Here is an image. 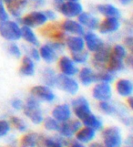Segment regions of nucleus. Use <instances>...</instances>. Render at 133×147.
I'll list each match as a JSON object with an SVG mask.
<instances>
[{
    "label": "nucleus",
    "instance_id": "c9c22d12",
    "mask_svg": "<svg viewBox=\"0 0 133 147\" xmlns=\"http://www.w3.org/2000/svg\"><path fill=\"white\" fill-rule=\"evenodd\" d=\"M115 77V74L111 73L108 70H104V71H101L97 73V82H105V83H110L113 82Z\"/></svg>",
    "mask_w": 133,
    "mask_h": 147
},
{
    "label": "nucleus",
    "instance_id": "49530a36",
    "mask_svg": "<svg viewBox=\"0 0 133 147\" xmlns=\"http://www.w3.org/2000/svg\"><path fill=\"white\" fill-rule=\"evenodd\" d=\"M68 147H86L84 144L80 143V142L77 140H70V143Z\"/></svg>",
    "mask_w": 133,
    "mask_h": 147
},
{
    "label": "nucleus",
    "instance_id": "0eeeda50",
    "mask_svg": "<svg viewBox=\"0 0 133 147\" xmlns=\"http://www.w3.org/2000/svg\"><path fill=\"white\" fill-rule=\"evenodd\" d=\"M56 86H58L60 90H62L71 95L77 94L79 89V83L75 79L70 77V76H66L63 74L58 75L57 85Z\"/></svg>",
    "mask_w": 133,
    "mask_h": 147
},
{
    "label": "nucleus",
    "instance_id": "58836bf2",
    "mask_svg": "<svg viewBox=\"0 0 133 147\" xmlns=\"http://www.w3.org/2000/svg\"><path fill=\"white\" fill-rule=\"evenodd\" d=\"M111 55L118 59L124 60L127 56V50L124 46L118 44V45H115V46L111 49Z\"/></svg>",
    "mask_w": 133,
    "mask_h": 147
},
{
    "label": "nucleus",
    "instance_id": "3c124183",
    "mask_svg": "<svg viewBox=\"0 0 133 147\" xmlns=\"http://www.w3.org/2000/svg\"><path fill=\"white\" fill-rule=\"evenodd\" d=\"M128 98H129V99H128V104L130 105V108L132 109V108H133V103H132L133 99H132L131 96H130V97H128Z\"/></svg>",
    "mask_w": 133,
    "mask_h": 147
},
{
    "label": "nucleus",
    "instance_id": "2eb2a0df",
    "mask_svg": "<svg viewBox=\"0 0 133 147\" xmlns=\"http://www.w3.org/2000/svg\"><path fill=\"white\" fill-rule=\"evenodd\" d=\"M58 67L61 73L66 76L72 77L79 72V69L76 66L75 62L70 58L66 57V56L60 58L58 61Z\"/></svg>",
    "mask_w": 133,
    "mask_h": 147
},
{
    "label": "nucleus",
    "instance_id": "20e7f679",
    "mask_svg": "<svg viewBox=\"0 0 133 147\" xmlns=\"http://www.w3.org/2000/svg\"><path fill=\"white\" fill-rule=\"evenodd\" d=\"M102 139L106 147H121L122 136L120 129L115 126L104 129L102 131Z\"/></svg>",
    "mask_w": 133,
    "mask_h": 147
},
{
    "label": "nucleus",
    "instance_id": "bb28decb",
    "mask_svg": "<svg viewBox=\"0 0 133 147\" xmlns=\"http://www.w3.org/2000/svg\"><path fill=\"white\" fill-rule=\"evenodd\" d=\"M80 121H81V123L84 124V126H87V127L93 129L96 131L100 130L102 128V126H103L102 121L92 113H89L88 116H86V117L81 120Z\"/></svg>",
    "mask_w": 133,
    "mask_h": 147
},
{
    "label": "nucleus",
    "instance_id": "f257e3e1",
    "mask_svg": "<svg viewBox=\"0 0 133 147\" xmlns=\"http://www.w3.org/2000/svg\"><path fill=\"white\" fill-rule=\"evenodd\" d=\"M23 111L25 115L28 117L34 124H40L44 120L39 100L35 98L34 96H30L29 98H28L23 106Z\"/></svg>",
    "mask_w": 133,
    "mask_h": 147
},
{
    "label": "nucleus",
    "instance_id": "4468645a",
    "mask_svg": "<svg viewBox=\"0 0 133 147\" xmlns=\"http://www.w3.org/2000/svg\"><path fill=\"white\" fill-rule=\"evenodd\" d=\"M8 12L14 18H19L28 6V0H3Z\"/></svg>",
    "mask_w": 133,
    "mask_h": 147
},
{
    "label": "nucleus",
    "instance_id": "412c9836",
    "mask_svg": "<svg viewBox=\"0 0 133 147\" xmlns=\"http://www.w3.org/2000/svg\"><path fill=\"white\" fill-rule=\"evenodd\" d=\"M39 55L40 58L43 59L46 62L52 63L56 61V59L58 58V51L49 43L41 46V48L39 49Z\"/></svg>",
    "mask_w": 133,
    "mask_h": 147
},
{
    "label": "nucleus",
    "instance_id": "c85d7f7f",
    "mask_svg": "<svg viewBox=\"0 0 133 147\" xmlns=\"http://www.w3.org/2000/svg\"><path fill=\"white\" fill-rule=\"evenodd\" d=\"M42 80L46 86L48 87H55L57 85L58 75L56 74L54 69L51 68H46L42 71Z\"/></svg>",
    "mask_w": 133,
    "mask_h": 147
},
{
    "label": "nucleus",
    "instance_id": "2f4dec72",
    "mask_svg": "<svg viewBox=\"0 0 133 147\" xmlns=\"http://www.w3.org/2000/svg\"><path fill=\"white\" fill-rule=\"evenodd\" d=\"M39 134L36 133H28L21 139V147H37Z\"/></svg>",
    "mask_w": 133,
    "mask_h": 147
},
{
    "label": "nucleus",
    "instance_id": "f8f14e48",
    "mask_svg": "<svg viewBox=\"0 0 133 147\" xmlns=\"http://www.w3.org/2000/svg\"><path fill=\"white\" fill-rule=\"evenodd\" d=\"M112 90L109 83L99 82L95 85V87L92 90V96L93 98L99 101L109 100L111 98Z\"/></svg>",
    "mask_w": 133,
    "mask_h": 147
},
{
    "label": "nucleus",
    "instance_id": "c03bdc74",
    "mask_svg": "<svg viewBox=\"0 0 133 147\" xmlns=\"http://www.w3.org/2000/svg\"><path fill=\"white\" fill-rule=\"evenodd\" d=\"M30 58H32V59H34V60H39L40 59L39 50L36 48H33L30 49Z\"/></svg>",
    "mask_w": 133,
    "mask_h": 147
},
{
    "label": "nucleus",
    "instance_id": "423d86ee",
    "mask_svg": "<svg viewBox=\"0 0 133 147\" xmlns=\"http://www.w3.org/2000/svg\"><path fill=\"white\" fill-rule=\"evenodd\" d=\"M71 105H72V110L76 117H78V120L79 121L84 119L86 116L91 113L89 102L83 96H79V97L73 100Z\"/></svg>",
    "mask_w": 133,
    "mask_h": 147
},
{
    "label": "nucleus",
    "instance_id": "ddd939ff",
    "mask_svg": "<svg viewBox=\"0 0 133 147\" xmlns=\"http://www.w3.org/2000/svg\"><path fill=\"white\" fill-rule=\"evenodd\" d=\"M31 94L38 100L51 102L55 100V94L49 87L46 85L35 86L31 89Z\"/></svg>",
    "mask_w": 133,
    "mask_h": 147
},
{
    "label": "nucleus",
    "instance_id": "393cba45",
    "mask_svg": "<svg viewBox=\"0 0 133 147\" xmlns=\"http://www.w3.org/2000/svg\"><path fill=\"white\" fill-rule=\"evenodd\" d=\"M66 46L72 53L82 51L85 49V42L81 36H70L66 40Z\"/></svg>",
    "mask_w": 133,
    "mask_h": 147
},
{
    "label": "nucleus",
    "instance_id": "a211bd4d",
    "mask_svg": "<svg viewBox=\"0 0 133 147\" xmlns=\"http://www.w3.org/2000/svg\"><path fill=\"white\" fill-rule=\"evenodd\" d=\"M52 117L58 123H64L71 117V110L68 104H58L52 111Z\"/></svg>",
    "mask_w": 133,
    "mask_h": 147
},
{
    "label": "nucleus",
    "instance_id": "f03ea898",
    "mask_svg": "<svg viewBox=\"0 0 133 147\" xmlns=\"http://www.w3.org/2000/svg\"><path fill=\"white\" fill-rule=\"evenodd\" d=\"M55 7L59 12L69 18L78 17L80 13L83 12V7L78 1H61L55 0Z\"/></svg>",
    "mask_w": 133,
    "mask_h": 147
},
{
    "label": "nucleus",
    "instance_id": "7c9ffc66",
    "mask_svg": "<svg viewBox=\"0 0 133 147\" xmlns=\"http://www.w3.org/2000/svg\"><path fill=\"white\" fill-rule=\"evenodd\" d=\"M21 38H23L30 45H32V46L37 47L39 45V41L37 36H36V34L31 29V28L29 27L23 26L21 28Z\"/></svg>",
    "mask_w": 133,
    "mask_h": 147
},
{
    "label": "nucleus",
    "instance_id": "603ef678",
    "mask_svg": "<svg viewBox=\"0 0 133 147\" xmlns=\"http://www.w3.org/2000/svg\"><path fill=\"white\" fill-rule=\"evenodd\" d=\"M120 3H121L122 5H129L130 3H131L132 0H119Z\"/></svg>",
    "mask_w": 133,
    "mask_h": 147
},
{
    "label": "nucleus",
    "instance_id": "aec40b11",
    "mask_svg": "<svg viewBox=\"0 0 133 147\" xmlns=\"http://www.w3.org/2000/svg\"><path fill=\"white\" fill-rule=\"evenodd\" d=\"M79 23L82 25L83 27H86L87 28H89L90 30L97 29L99 27V20L96 17H94L93 15H91L89 13L87 12H82L80 13L79 16Z\"/></svg>",
    "mask_w": 133,
    "mask_h": 147
},
{
    "label": "nucleus",
    "instance_id": "7ed1b4c3",
    "mask_svg": "<svg viewBox=\"0 0 133 147\" xmlns=\"http://www.w3.org/2000/svg\"><path fill=\"white\" fill-rule=\"evenodd\" d=\"M0 35L9 41H16L21 38V28L15 21H4L0 23Z\"/></svg>",
    "mask_w": 133,
    "mask_h": 147
},
{
    "label": "nucleus",
    "instance_id": "9b49d317",
    "mask_svg": "<svg viewBox=\"0 0 133 147\" xmlns=\"http://www.w3.org/2000/svg\"><path fill=\"white\" fill-rule=\"evenodd\" d=\"M41 34L45 37L50 38L54 40H58V41H61L62 39L65 38V32L61 28V25L51 23L48 24L47 26L44 27L41 29Z\"/></svg>",
    "mask_w": 133,
    "mask_h": 147
},
{
    "label": "nucleus",
    "instance_id": "4be33fe9",
    "mask_svg": "<svg viewBox=\"0 0 133 147\" xmlns=\"http://www.w3.org/2000/svg\"><path fill=\"white\" fill-rule=\"evenodd\" d=\"M116 90L121 97H130L133 92V84L131 80L121 79L116 83Z\"/></svg>",
    "mask_w": 133,
    "mask_h": 147
},
{
    "label": "nucleus",
    "instance_id": "4c0bfd02",
    "mask_svg": "<svg viewBox=\"0 0 133 147\" xmlns=\"http://www.w3.org/2000/svg\"><path fill=\"white\" fill-rule=\"evenodd\" d=\"M42 123H44V127L47 129L48 131H57L59 128L60 123L54 119L53 117H47L46 119L43 120Z\"/></svg>",
    "mask_w": 133,
    "mask_h": 147
},
{
    "label": "nucleus",
    "instance_id": "de8ad7c7",
    "mask_svg": "<svg viewBox=\"0 0 133 147\" xmlns=\"http://www.w3.org/2000/svg\"><path fill=\"white\" fill-rule=\"evenodd\" d=\"M124 43H125V45H126V47L130 48V49H131V48H132V44H133V39H132V37H131V36H130V37L126 38L124 39Z\"/></svg>",
    "mask_w": 133,
    "mask_h": 147
},
{
    "label": "nucleus",
    "instance_id": "e433bc0d",
    "mask_svg": "<svg viewBox=\"0 0 133 147\" xmlns=\"http://www.w3.org/2000/svg\"><path fill=\"white\" fill-rule=\"evenodd\" d=\"M74 62L79 63V64H84L88 61L89 59V52L86 51V50H82V51H79V52H75L72 53V59Z\"/></svg>",
    "mask_w": 133,
    "mask_h": 147
},
{
    "label": "nucleus",
    "instance_id": "a878e982",
    "mask_svg": "<svg viewBox=\"0 0 133 147\" xmlns=\"http://www.w3.org/2000/svg\"><path fill=\"white\" fill-rule=\"evenodd\" d=\"M98 11L107 18H116L120 17V11L115 6L111 4H101L97 7Z\"/></svg>",
    "mask_w": 133,
    "mask_h": 147
},
{
    "label": "nucleus",
    "instance_id": "6ab92c4d",
    "mask_svg": "<svg viewBox=\"0 0 133 147\" xmlns=\"http://www.w3.org/2000/svg\"><path fill=\"white\" fill-rule=\"evenodd\" d=\"M61 28L64 30V32H68L73 34L75 36H82L85 33L84 27L78 21H75L72 19H66L61 24Z\"/></svg>",
    "mask_w": 133,
    "mask_h": 147
},
{
    "label": "nucleus",
    "instance_id": "473e14b6",
    "mask_svg": "<svg viewBox=\"0 0 133 147\" xmlns=\"http://www.w3.org/2000/svg\"><path fill=\"white\" fill-rule=\"evenodd\" d=\"M99 108L102 113L105 114H108V115L116 114V111H117V106L109 102V100L99 101Z\"/></svg>",
    "mask_w": 133,
    "mask_h": 147
},
{
    "label": "nucleus",
    "instance_id": "9d476101",
    "mask_svg": "<svg viewBox=\"0 0 133 147\" xmlns=\"http://www.w3.org/2000/svg\"><path fill=\"white\" fill-rule=\"evenodd\" d=\"M70 138L64 137H45L44 135H39L37 147H65L69 146Z\"/></svg>",
    "mask_w": 133,
    "mask_h": 147
},
{
    "label": "nucleus",
    "instance_id": "f3484780",
    "mask_svg": "<svg viewBox=\"0 0 133 147\" xmlns=\"http://www.w3.org/2000/svg\"><path fill=\"white\" fill-rule=\"evenodd\" d=\"M120 23L119 18H107L100 24H99V30L101 34H110L119 30Z\"/></svg>",
    "mask_w": 133,
    "mask_h": 147
},
{
    "label": "nucleus",
    "instance_id": "a18cd8bd",
    "mask_svg": "<svg viewBox=\"0 0 133 147\" xmlns=\"http://www.w3.org/2000/svg\"><path fill=\"white\" fill-rule=\"evenodd\" d=\"M44 13L46 15V17H47L48 20H54V19H56V18H57V16H56V14L53 10H46Z\"/></svg>",
    "mask_w": 133,
    "mask_h": 147
},
{
    "label": "nucleus",
    "instance_id": "72a5a7b5",
    "mask_svg": "<svg viewBox=\"0 0 133 147\" xmlns=\"http://www.w3.org/2000/svg\"><path fill=\"white\" fill-rule=\"evenodd\" d=\"M9 123L10 125H13V127L15 129H17L18 131H20V133H24V131H27L28 128L27 123L21 118L17 117V116H11Z\"/></svg>",
    "mask_w": 133,
    "mask_h": 147
},
{
    "label": "nucleus",
    "instance_id": "09e8293b",
    "mask_svg": "<svg viewBox=\"0 0 133 147\" xmlns=\"http://www.w3.org/2000/svg\"><path fill=\"white\" fill-rule=\"evenodd\" d=\"M31 1L35 4V6H37V7L43 6L45 3V0H31Z\"/></svg>",
    "mask_w": 133,
    "mask_h": 147
},
{
    "label": "nucleus",
    "instance_id": "cd10ccee",
    "mask_svg": "<svg viewBox=\"0 0 133 147\" xmlns=\"http://www.w3.org/2000/svg\"><path fill=\"white\" fill-rule=\"evenodd\" d=\"M124 68H125V64H124L123 59H118L114 57V56L110 55V58L108 62V65H107L106 70L115 74L117 72H120L121 70H123Z\"/></svg>",
    "mask_w": 133,
    "mask_h": 147
},
{
    "label": "nucleus",
    "instance_id": "37998d69",
    "mask_svg": "<svg viewBox=\"0 0 133 147\" xmlns=\"http://www.w3.org/2000/svg\"><path fill=\"white\" fill-rule=\"evenodd\" d=\"M11 106H12L13 109L17 110V111H20V110L23 109L24 103L20 99H14L11 101Z\"/></svg>",
    "mask_w": 133,
    "mask_h": 147
},
{
    "label": "nucleus",
    "instance_id": "dca6fc26",
    "mask_svg": "<svg viewBox=\"0 0 133 147\" xmlns=\"http://www.w3.org/2000/svg\"><path fill=\"white\" fill-rule=\"evenodd\" d=\"M84 42L85 46L87 47L89 51L95 52L98 49H99L104 45L103 40H102L98 35H96L93 32H87L84 33Z\"/></svg>",
    "mask_w": 133,
    "mask_h": 147
},
{
    "label": "nucleus",
    "instance_id": "ea45409f",
    "mask_svg": "<svg viewBox=\"0 0 133 147\" xmlns=\"http://www.w3.org/2000/svg\"><path fill=\"white\" fill-rule=\"evenodd\" d=\"M10 131V123L8 121L0 120V138L8 134Z\"/></svg>",
    "mask_w": 133,
    "mask_h": 147
},
{
    "label": "nucleus",
    "instance_id": "1a4fd4ad",
    "mask_svg": "<svg viewBox=\"0 0 133 147\" xmlns=\"http://www.w3.org/2000/svg\"><path fill=\"white\" fill-rule=\"evenodd\" d=\"M21 21L24 26H27L32 28L39 27L46 24V22L48 21V19L44 12L33 11L31 13L28 14L27 16H25L21 19Z\"/></svg>",
    "mask_w": 133,
    "mask_h": 147
},
{
    "label": "nucleus",
    "instance_id": "f704fd0d",
    "mask_svg": "<svg viewBox=\"0 0 133 147\" xmlns=\"http://www.w3.org/2000/svg\"><path fill=\"white\" fill-rule=\"evenodd\" d=\"M116 114L119 116V118L122 123H124L125 125H130L131 124V117L129 115V113H127L126 109L123 106H120V107H118L117 106V111Z\"/></svg>",
    "mask_w": 133,
    "mask_h": 147
},
{
    "label": "nucleus",
    "instance_id": "864d4df0",
    "mask_svg": "<svg viewBox=\"0 0 133 147\" xmlns=\"http://www.w3.org/2000/svg\"><path fill=\"white\" fill-rule=\"evenodd\" d=\"M61 1H79V0H61Z\"/></svg>",
    "mask_w": 133,
    "mask_h": 147
},
{
    "label": "nucleus",
    "instance_id": "6e6552de",
    "mask_svg": "<svg viewBox=\"0 0 133 147\" xmlns=\"http://www.w3.org/2000/svg\"><path fill=\"white\" fill-rule=\"evenodd\" d=\"M81 121L79 120H68L64 123H60L58 131L64 138H71L81 128Z\"/></svg>",
    "mask_w": 133,
    "mask_h": 147
},
{
    "label": "nucleus",
    "instance_id": "79ce46f5",
    "mask_svg": "<svg viewBox=\"0 0 133 147\" xmlns=\"http://www.w3.org/2000/svg\"><path fill=\"white\" fill-rule=\"evenodd\" d=\"M8 20V13L5 7L3 0H0V22H4Z\"/></svg>",
    "mask_w": 133,
    "mask_h": 147
},
{
    "label": "nucleus",
    "instance_id": "8fccbe9b",
    "mask_svg": "<svg viewBox=\"0 0 133 147\" xmlns=\"http://www.w3.org/2000/svg\"><path fill=\"white\" fill-rule=\"evenodd\" d=\"M89 147H106L103 144L98 143V142H95V143H91L89 144Z\"/></svg>",
    "mask_w": 133,
    "mask_h": 147
},
{
    "label": "nucleus",
    "instance_id": "c756f323",
    "mask_svg": "<svg viewBox=\"0 0 133 147\" xmlns=\"http://www.w3.org/2000/svg\"><path fill=\"white\" fill-rule=\"evenodd\" d=\"M20 73L24 76H33L35 73V63L34 60L26 56L22 59V63L20 66Z\"/></svg>",
    "mask_w": 133,
    "mask_h": 147
},
{
    "label": "nucleus",
    "instance_id": "b1692460",
    "mask_svg": "<svg viewBox=\"0 0 133 147\" xmlns=\"http://www.w3.org/2000/svg\"><path fill=\"white\" fill-rule=\"evenodd\" d=\"M79 73V79L80 82L85 86H89L97 82V73L89 67H84L80 69Z\"/></svg>",
    "mask_w": 133,
    "mask_h": 147
},
{
    "label": "nucleus",
    "instance_id": "39448f33",
    "mask_svg": "<svg viewBox=\"0 0 133 147\" xmlns=\"http://www.w3.org/2000/svg\"><path fill=\"white\" fill-rule=\"evenodd\" d=\"M111 55V48L109 45H103L99 49L94 52L92 63L99 69H106Z\"/></svg>",
    "mask_w": 133,
    "mask_h": 147
},
{
    "label": "nucleus",
    "instance_id": "a19ab883",
    "mask_svg": "<svg viewBox=\"0 0 133 147\" xmlns=\"http://www.w3.org/2000/svg\"><path fill=\"white\" fill-rule=\"evenodd\" d=\"M8 52L15 58H19L20 56H21V50H20L17 45L15 43H12L8 47Z\"/></svg>",
    "mask_w": 133,
    "mask_h": 147
},
{
    "label": "nucleus",
    "instance_id": "5701e85b",
    "mask_svg": "<svg viewBox=\"0 0 133 147\" xmlns=\"http://www.w3.org/2000/svg\"><path fill=\"white\" fill-rule=\"evenodd\" d=\"M96 136V131L89 127L84 126L83 128H80L76 133V140L80 142L82 144L91 143Z\"/></svg>",
    "mask_w": 133,
    "mask_h": 147
}]
</instances>
